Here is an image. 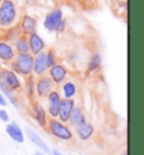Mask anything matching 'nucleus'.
<instances>
[{
	"label": "nucleus",
	"mask_w": 144,
	"mask_h": 155,
	"mask_svg": "<svg viewBox=\"0 0 144 155\" xmlns=\"http://www.w3.org/2000/svg\"><path fill=\"white\" fill-rule=\"evenodd\" d=\"M34 55L31 53H17L15 58L9 63V69L22 77H28L33 74Z\"/></svg>",
	"instance_id": "obj_1"
},
{
	"label": "nucleus",
	"mask_w": 144,
	"mask_h": 155,
	"mask_svg": "<svg viewBox=\"0 0 144 155\" xmlns=\"http://www.w3.org/2000/svg\"><path fill=\"white\" fill-rule=\"evenodd\" d=\"M45 130H47V133H50L53 137L63 142H70L73 140V132L71 130L70 126L60 121L58 118L49 117Z\"/></svg>",
	"instance_id": "obj_2"
},
{
	"label": "nucleus",
	"mask_w": 144,
	"mask_h": 155,
	"mask_svg": "<svg viewBox=\"0 0 144 155\" xmlns=\"http://www.w3.org/2000/svg\"><path fill=\"white\" fill-rule=\"evenodd\" d=\"M8 89L14 93L23 91V83L14 71L7 68H0V90Z\"/></svg>",
	"instance_id": "obj_3"
},
{
	"label": "nucleus",
	"mask_w": 144,
	"mask_h": 155,
	"mask_svg": "<svg viewBox=\"0 0 144 155\" xmlns=\"http://www.w3.org/2000/svg\"><path fill=\"white\" fill-rule=\"evenodd\" d=\"M17 18V8L14 0L0 1V26L10 27Z\"/></svg>",
	"instance_id": "obj_4"
},
{
	"label": "nucleus",
	"mask_w": 144,
	"mask_h": 155,
	"mask_svg": "<svg viewBox=\"0 0 144 155\" xmlns=\"http://www.w3.org/2000/svg\"><path fill=\"white\" fill-rule=\"evenodd\" d=\"M56 85L47 74L35 78V94L36 99H45L47 94L55 89Z\"/></svg>",
	"instance_id": "obj_5"
},
{
	"label": "nucleus",
	"mask_w": 144,
	"mask_h": 155,
	"mask_svg": "<svg viewBox=\"0 0 144 155\" xmlns=\"http://www.w3.org/2000/svg\"><path fill=\"white\" fill-rule=\"evenodd\" d=\"M29 114H31V116L34 118V120L37 123L39 127L43 128V129L46 128L49 115H47L45 108L37 99L29 102Z\"/></svg>",
	"instance_id": "obj_6"
},
{
	"label": "nucleus",
	"mask_w": 144,
	"mask_h": 155,
	"mask_svg": "<svg viewBox=\"0 0 144 155\" xmlns=\"http://www.w3.org/2000/svg\"><path fill=\"white\" fill-rule=\"evenodd\" d=\"M47 75L52 79V81L54 82L55 85H60L66 80V78L69 75V71H68V69L63 64L56 63L53 66L49 68Z\"/></svg>",
	"instance_id": "obj_7"
},
{
	"label": "nucleus",
	"mask_w": 144,
	"mask_h": 155,
	"mask_svg": "<svg viewBox=\"0 0 144 155\" xmlns=\"http://www.w3.org/2000/svg\"><path fill=\"white\" fill-rule=\"evenodd\" d=\"M45 99L47 100V115L51 118H58L59 108H60V104H61V99H62L59 90L54 89L53 91H51Z\"/></svg>",
	"instance_id": "obj_8"
},
{
	"label": "nucleus",
	"mask_w": 144,
	"mask_h": 155,
	"mask_svg": "<svg viewBox=\"0 0 144 155\" xmlns=\"http://www.w3.org/2000/svg\"><path fill=\"white\" fill-rule=\"evenodd\" d=\"M47 63H46V52H41L34 56V65H33V74L35 77L47 74Z\"/></svg>",
	"instance_id": "obj_9"
},
{
	"label": "nucleus",
	"mask_w": 144,
	"mask_h": 155,
	"mask_svg": "<svg viewBox=\"0 0 144 155\" xmlns=\"http://www.w3.org/2000/svg\"><path fill=\"white\" fill-rule=\"evenodd\" d=\"M19 23V27L20 31H22V34L24 35H31L33 33H36V28H37V21L34 17L25 14V15L22 16L20 20L18 21Z\"/></svg>",
	"instance_id": "obj_10"
},
{
	"label": "nucleus",
	"mask_w": 144,
	"mask_h": 155,
	"mask_svg": "<svg viewBox=\"0 0 144 155\" xmlns=\"http://www.w3.org/2000/svg\"><path fill=\"white\" fill-rule=\"evenodd\" d=\"M74 106H75V102H74L73 99H65V98H62V99H61V104H60V108H59V114H58L59 120L66 124Z\"/></svg>",
	"instance_id": "obj_11"
},
{
	"label": "nucleus",
	"mask_w": 144,
	"mask_h": 155,
	"mask_svg": "<svg viewBox=\"0 0 144 155\" xmlns=\"http://www.w3.org/2000/svg\"><path fill=\"white\" fill-rule=\"evenodd\" d=\"M62 17H63L62 10H60V9L52 10L45 17L44 27L46 28L49 31H55V28L58 26V24L60 23V20L62 19Z\"/></svg>",
	"instance_id": "obj_12"
},
{
	"label": "nucleus",
	"mask_w": 144,
	"mask_h": 155,
	"mask_svg": "<svg viewBox=\"0 0 144 155\" xmlns=\"http://www.w3.org/2000/svg\"><path fill=\"white\" fill-rule=\"evenodd\" d=\"M25 133H26V135H27L28 140H31L34 145H36L41 151H43L44 153H46V154H49V155L51 154V150L49 148L47 144L44 142L43 138H42L34 129H32V128H29V127H26L25 128Z\"/></svg>",
	"instance_id": "obj_13"
},
{
	"label": "nucleus",
	"mask_w": 144,
	"mask_h": 155,
	"mask_svg": "<svg viewBox=\"0 0 144 155\" xmlns=\"http://www.w3.org/2000/svg\"><path fill=\"white\" fill-rule=\"evenodd\" d=\"M6 133L8 134V136L12 138L14 142L18 144H23L25 142V135H24V132L22 130L20 126L16 121H12V123H9L6 126Z\"/></svg>",
	"instance_id": "obj_14"
},
{
	"label": "nucleus",
	"mask_w": 144,
	"mask_h": 155,
	"mask_svg": "<svg viewBox=\"0 0 144 155\" xmlns=\"http://www.w3.org/2000/svg\"><path fill=\"white\" fill-rule=\"evenodd\" d=\"M28 45H29V53L33 55H37L43 52L45 48V43L37 33H33L28 35Z\"/></svg>",
	"instance_id": "obj_15"
},
{
	"label": "nucleus",
	"mask_w": 144,
	"mask_h": 155,
	"mask_svg": "<svg viewBox=\"0 0 144 155\" xmlns=\"http://www.w3.org/2000/svg\"><path fill=\"white\" fill-rule=\"evenodd\" d=\"M74 133H75V135L79 140H82V142H86V140H89L94 136L95 127L92 124L86 121V123H83L80 126L74 128Z\"/></svg>",
	"instance_id": "obj_16"
},
{
	"label": "nucleus",
	"mask_w": 144,
	"mask_h": 155,
	"mask_svg": "<svg viewBox=\"0 0 144 155\" xmlns=\"http://www.w3.org/2000/svg\"><path fill=\"white\" fill-rule=\"evenodd\" d=\"M86 116H85V113L80 106H74L72 111L70 114V117H69V120L66 124H69V126L72 128H75L80 126L81 124L86 123Z\"/></svg>",
	"instance_id": "obj_17"
},
{
	"label": "nucleus",
	"mask_w": 144,
	"mask_h": 155,
	"mask_svg": "<svg viewBox=\"0 0 144 155\" xmlns=\"http://www.w3.org/2000/svg\"><path fill=\"white\" fill-rule=\"evenodd\" d=\"M15 56L16 52L12 44L5 41H0V61L9 64L15 58Z\"/></svg>",
	"instance_id": "obj_18"
},
{
	"label": "nucleus",
	"mask_w": 144,
	"mask_h": 155,
	"mask_svg": "<svg viewBox=\"0 0 144 155\" xmlns=\"http://www.w3.org/2000/svg\"><path fill=\"white\" fill-rule=\"evenodd\" d=\"M77 85L72 80H65V81L60 84V94L62 98L65 99H73L74 96L77 94Z\"/></svg>",
	"instance_id": "obj_19"
},
{
	"label": "nucleus",
	"mask_w": 144,
	"mask_h": 155,
	"mask_svg": "<svg viewBox=\"0 0 144 155\" xmlns=\"http://www.w3.org/2000/svg\"><path fill=\"white\" fill-rule=\"evenodd\" d=\"M23 89L25 90V96L27 98V100L31 101L35 100V75L31 74L28 77H25V83L23 85Z\"/></svg>",
	"instance_id": "obj_20"
},
{
	"label": "nucleus",
	"mask_w": 144,
	"mask_h": 155,
	"mask_svg": "<svg viewBox=\"0 0 144 155\" xmlns=\"http://www.w3.org/2000/svg\"><path fill=\"white\" fill-rule=\"evenodd\" d=\"M14 50L16 53H29V45H28V37L26 35H22L14 41Z\"/></svg>",
	"instance_id": "obj_21"
},
{
	"label": "nucleus",
	"mask_w": 144,
	"mask_h": 155,
	"mask_svg": "<svg viewBox=\"0 0 144 155\" xmlns=\"http://www.w3.org/2000/svg\"><path fill=\"white\" fill-rule=\"evenodd\" d=\"M101 66V56L99 53H94L91 54L89 61L87 63V72L88 73H94L98 71Z\"/></svg>",
	"instance_id": "obj_22"
},
{
	"label": "nucleus",
	"mask_w": 144,
	"mask_h": 155,
	"mask_svg": "<svg viewBox=\"0 0 144 155\" xmlns=\"http://www.w3.org/2000/svg\"><path fill=\"white\" fill-rule=\"evenodd\" d=\"M46 63L47 68H51V66H53L54 64L58 63V56H56L54 48H50L46 52Z\"/></svg>",
	"instance_id": "obj_23"
},
{
	"label": "nucleus",
	"mask_w": 144,
	"mask_h": 155,
	"mask_svg": "<svg viewBox=\"0 0 144 155\" xmlns=\"http://www.w3.org/2000/svg\"><path fill=\"white\" fill-rule=\"evenodd\" d=\"M65 24H66L65 19L60 20V23L58 24V26H56V28H55V31H56L58 34H61V33H63V31H64V29H65Z\"/></svg>",
	"instance_id": "obj_24"
},
{
	"label": "nucleus",
	"mask_w": 144,
	"mask_h": 155,
	"mask_svg": "<svg viewBox=\"0 0 144 155\" xmlns=\"http://www.w3.org/2000/svg\"><path fill=\"white\" fill-rule=\"evenodd\" d=\"M0 120L4 123H8L9 121V115L5 109H0Z\"/></svg>",
	"instance_id": "obj_25"
},
{
	"label": "nucleus",
	"mask_w": 144,
	"mask_h": 155,
	"mask_svg": "<svg viewBox=\"0 0 144 155\" xmlns=\"http://www.w3.org/2000/svg\"><path fill=\"white\" fill-rule=\"evenodd\" d=\"M0 106L1 107H6L7 106V99L5 98V96L2 94L1 91H0Z\"/></svg>",
	"instance_id": "obj_26"
},
{
	"label": "nucleus",
	"mask_w": 144,
	"mask_h": 155,
	"mask_svg": "<svg viewBox=\"0 0 144 155\" xmlns=\"http://www.w3.org/2000/svg\"><path fill=\"white\" fill-rule=\"evenodd\" d=\"M25 2H26L27 6H35L36 0H25Z\"/></svg>",
	"instance_id": "obj_27"
},
{
	"label": "nucleus",
	"mask_w": 144,
	"mask_h": 155,
	"mask_svg": "<svg viewBox=\"0 0 144 155\" xmlns=\"http://www.w3.org/2000/svg\"><path fill=\"white\" fill-rule=\"evenodd\" d=\"M34 155H49V154H46V153H44L43 151L39 150V151H36L35 153H34Z\"/></svg>",
	"instance_id": "obj_28"
},
{
	"label": "nucleus",
	"mask_w": 144,
	"mask_h": 155,
	"mask_svg": "<svg viewBox=\"0 0 144 155\" xmlns=\"http://www.w3.org/2000/svg\"><path fill=\"white\" fill-rule=\"evenodd\" d=\"M51 153H52V154H53V155H63L62 153H61V152L56 151V150H54V151H52V152H51Z\"/></svg>",
	"instance_id": "obj_29"
},
{
	"label": "nucleus",
	"mask_w": 144,
	"mask_h": 155,
	"mask_svg": "<svg viewBox=\"0 0 144 155\" xmlns=\"http://www.w3.org/2000/svg\"><path fill=\"white\" fill-rule=\"evenodd\" d=\"M122 155H127V152H124V153H123Z\"/></svg>",
	"instance_id": "obj_30"
},
{
	"label": "nucleus",
	"mask_w": 144,
	"mask_h": 155,
	"mask_svg": "<svg viewBox=\"0 0 144 155\" xmlns=\"http://www.w3.org/2000/svg\"><path fill=\"white\" fill-rule=\"evenodd\" d=\"M0 1H1V0H0Z\"/></svg>",
	"instance_id": "obj_31"
}]
</instances>
